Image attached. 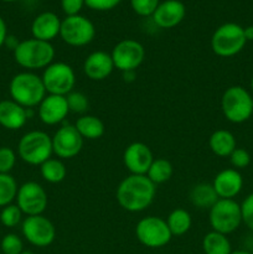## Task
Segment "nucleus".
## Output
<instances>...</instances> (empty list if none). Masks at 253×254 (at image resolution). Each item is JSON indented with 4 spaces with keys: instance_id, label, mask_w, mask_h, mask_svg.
Returning <instances> with one entry per match:
<instances>
[{
    "instance_id": "e433bc0d",
    "label": "nucleus",
    "mask_w": 253,
    "mask_h": 254,
    "mask_svg": "<svg viewBox=\"0 0 253 254\" xmlns=\"http://www.w3.org/2000/svg\"><path fill=\"white\" fill-rule=\"evenodd\" d=\"M86 5L94 11H109L121 4L122 0H84Z\"/></svg>"
},
{
    "instance_id": "c85d7f7f",
    "label": "nucleus",
    "mask_w": 253,
    "mask_h": 254,
    "mask_svg": "<svg viewBox=\"0 0 253 254\" xmlns=\"http://www.w3.org/2000/svg\"><path fill=\"white\" fill-rule=\"evenodd\" d=\"M17 190L16 180L10 174H0V207H5L16 200Z\"/></svg>"
},
{
    "instance_id": "0eeeda50",
    "label": "nucleus",
    "mask_w": 253,
    "mask_h": 254,
    "mask_svg": "<svg viewBox=\"0 0 253 254\" xmlns=\"http://www.w3.org/2000/svg\"><path fill=\"white\" fill-rule=\"evenodd\" d=\"M208 221L212 231L222 235H231L242 225L241 205L231 198H218L208 210Z\"/></svg>"
},
{
    "instance_id": "ddd939ff",
    "label": "nucleus",
    "mask_w": 253,
    "mask_h": 254,
    "mask_svg": "<svg viewBox=\"0 0 253 254\" xmlns=\"http://www.w3.org/2000/svg\"><path fill=\"white\" fill-rule=\"evenodd\" d=\"M16 205L26 216L42 215L49 205L47 192L36 181H27L19 186Z\"/></svg>"
},
{
    "instance_id": "f257e3e1",
    "label": "nucleus",
    "mask_w": 253,
    "mask_h": 254,
    "mask_svg": "<svg viewBox=\"0 0 253 254\" xmlns=\"http://www.w3.org/2000/svg\"><path fill=\"white\" fill-rule=\"evenodd\" d=\"M156 195V185L146 175H128L119 183L116 197L119 206L128 212L146 210Z\"/></svg>"
},
{
    "instance_id": "58836bf2",
    "label": "nucleus",
    "mask_w": 253,
    "mask_h": 254,
    "mask_svg": "<svg viewBox=\"0 0 253 254\" xmlns=\"http://www.w3.org/2000/svg\"><path fill=\"white\" fill-rule=\"evenodd\" d=\"M7 35H9V34H7L6 22H5V20L2 19L1 16H0V49L4 46L5 40H6Z\"/></svg>"
},
{
    "instance_id": "423d86ee",
    "label": "nucleus",
    "mask_w": 253,
    "mask_h": 254,
    "mask_svg": "<svg viewBox=\"0 0 253 254\" xmlns=\"http://www.w3.org/2000/svg\"><path fill=\"white\" fill-rule=\"evenodd\" d=\"M211 50L218 57L228 59L240 54L245 49L247 40L241 25L226 22L218 26L211 36Z\"/></svg>"
},
{
    "instance_id": "7ed1b4c3",
    "label": "nucleus",
    "mask_w": 253,
    "mask_h": 254,
    "mask_svg": "<svg viewBox=\"0 0 253 254\" xmlns=\"http://www.w3.org/2000/svg\"><path fill=\"white\" fill-rule=\"evenodd\" d=\"M15 62L26 71L34 72L45 69L54 62L55 49L51 42L37 39H27L20 41L14 50Z\"/></svg>"
},
{
    "instance_id": "9b49d317",
    "label": "nucleus",
    "mask_w": 253,
    "mask_h": 254,
    "mask_svg": "<svg viewBox=\"0 0 253 254\" xmlns=\"http://www.w3.org/2000/svg\"><path fill=\"white\" fill-rule=\"evenodd\" d=\"M21 232L30 245L39 248L49 247L56 238V227L44 215L27 216L21 222Z\"/></svg>"
},
{
    "instance_id": "39448f33",
    "label": "nucleus",
    "mask_w": 253,
    "mask_h": 254,
    "mask_svg": "<svg viewBox=\"0 0 253 254\" xmlns=\"http://www.w3.org/2000/svg\"><path fill=\"white\" fill-rule=\"evenodd\" d=\"M221 111L231 123H245L253 116L252 94L242 86L228 87L221 97Z\"/></svg>"
},
{
    "instance_id": "f3484780",
    "label": "nucleus",
    "mask_w": 253,
    "mask_h": 254,
    "mask_svg": "<svg viewBox=\"0 0 253 254\" xmlns=\"http://www.w3.org/2000/svg\"><path fill=\"white\" fill-rule=\"evenodd\" d=\"M186 15V7L180 0H165L160 1L154 14L153 21L160 29H173L178 26Z\"/></svg>"
},
{
    "instance_id": "72a5a7b5",
    "label": "nucleus",
    "mask_w": 253,
    "mask_h": 254,
    "mask_svg": "<svg viewBox=\"0 0 253 254\" xmlns=\"http://www.w3.org/2000/svg\"><path fill=\"white\" fill-rule=\"evenodd\" d=\"M16 164V154L9 146L0 148V174H10Z\"/></svg>"
},
{
    "instance_id": "a18cd8bd",
    "label": "nucleus",
    "mask_w": 253,
    "mask_h": 254,
    "mask_svg": "<svg viewBox=\"0 0 253 254\" xmlns=\"http://www.w3.org/2000/svg\"><path fill=\"white\" fill-rule=\"evenodd\" d=\"M1 1H4V2H14V1H17V0H1Z\"/></svg>"
},
{
    "instance_id": "4c0bfd02",
    "label": "nucleus",
    "mask_w": 253,
    "mask_h": 254,
    "mask_svg": "<svg viewBox=\"0 0 253 254\" xmlns=\"http://www.w3.org/2000/svg\"><path fill=\"white\" fill-rule=\"evenodd\" d=\"M84 5H86L84 0H61V9L66 16L78 15Z\"/></svg>"
},
{
    "instance_id": "dca6fc26",
    "label": "nucleus",
    "mask_w": 253,
    "mask_h": 254,
    "mask_svg": "<svg viewBox=\"0 0 253 254\" xmlns=\"http://www.w3.org/2000/svg\"><path fill=\"white\" fill-rule=\"evenodd\" d=\"M69 113L66 97L46 94L37 107V116L46 126H57L67 118Z\"/></svg>"
},
{
    "instance_id": "2f4dec72",
    "label": "nucleus",
    "mask_w": 253,
    "mask_h": 254,
    "mask_svg": "<svg viewBox=\"0 0 253 254\" xmlns=\"http://www.w3.org/2000/svg\"><path fill=\"white\" fill-rule=\"evenodd\" d=\"M2 254H20L24 251L22 240L15 233H7L2 237L0 243Z\"/></svg>"
},
{
    "instance_id": "a211bd4d",
    "label": "nucleus",
    "mask_w": 253,
    "mask_h": 254,
    "mask_svg": "<svg viewBox=\"0 0 253 254\" xmlns=\"http://www.w3.org/2000/svg\"><path fill=\"white\" fill-rule=\"evenodd\" d=\"M116 68L111 54L106 51H94L86 57L83 62V72L91 81H104Z\"/></svg>"
},
{
    "instance_id": "c9c22d12",
    "label": "nucleus",
    "mask_w": 253,
    "mask_h": 254,
    "mask_svg": "<svg viewBox=\"0 0 253 254\" xmlns=\"http://www.w3.org/2000/svg\"><path fill=\"white\" fill-rule=\"evenodd\" d=\"M241 212H242V222L253 231V192L250 193L241 203Z\"/></svg>"
},
{
    "instance_id": "c756f323",
    "label": "nucleus",
    "mask_w": 253,
    "mask_h": 254,
    "mask_svg": "<svg viewBox=\"0 0 253 254\" xmlns=\"http://www.w3.org/2000/svg\"><path fill=\"white\" fill-rule=\"evenodd\" d=\"M22 215H24V213L21 212L19 206L14 205V203H10V205L1 208V212H0V222H1L5 227L14 228L21 223Z\"/></svg>"
},
{
    "instance_id": "1a4fd4ad",
    "label": "nucleus",
    "mask_w": 253,
    "mask_h": 254,
    "mask_svg": "<svg viewBox=\"0 0 253 254\" xmlns=\"http://www.w3.org/2000/svg\"><path fill=\"white\" fill-rule=\"evenodd\" d=\"M47 94L63 96L74 91L76 86V74L73 68L66 62H52L44 69L41 76Z\"/></svg>"
},
{
    "instance_id": "79ce46f5",
    "label": "nucleus",
    "mask_w": 253,
    "mask_h": 254,
    "mask_svg": "<svg viewBox=\"0 0 253 254\" xmlns=\"http://www.w3.org/2000/svg\"><path fill=\"white\" fill-rule=\"evenodd\" d=\"M231 254H253V253L248 252V251L246 250H238V251H232V253Z\"/></svg>"
},
{
    "instance_id": "4468645a",
    "label": "nucleus",
    "mask_w": 253,
    "mask_h": 254,
    "mask_svg": "<svg viewBox=\"0 0 253 254\" xmlns=\"http://www.w3.org/2000/svg\"><path fill=\"white\" fill-rule=\"evenodd\" d=\"M83 140L81 134L72 124H64L56 130L52 136V149L54 154L61 160L73 159L81 153L83 148Z\"/></svg>"
},
{
    "instance_id": "bb28decb",
    "label": "nucleus",
    "mask_w": 253,
    "mask_h": 254,
    "mask_svg": "<svg viewBox=\"0 0 253 254\" xmlns=\"http://www.w3.org/2000/svg\"><path fill=\"white\" fill-rule=\"evenodd\" d=\"M42 179L49 184H60L66 179L67 169L59 158H51L40 166Z\"/></svg>"
},
{
    "instance_id": "f704fd0d",
    "label": "nucleus",
    "mask_w": 253,
    "mask_h": 254,
    "mask_svg": "<svg viewBox=\"0 0 253 254\" xmlns=\"http://www.w3.org/2000/svg\"><path fill=\"white\" fill-rule=\"evenodd\" d=\"M228 158L232 168L238 171L246 169L251 164V154L243 148H236Z\"/></svg>"
},
{
    "instance_id": "473e14b6",
    "label": "nucleus",
    "mask_w": 253,
    "mask_h": 254,
    "mask_svg": "<svg viewBox=\"0 0 253 254\" xmlns=\"http://www.w3.org/2000/svg\"><path fill=\"white\" fill-rule=\"evenodd\" d=\"M160 0H130V6L133 11L139 16H151L156 10Z\"/></svg>"
},
{
    "instance_id": "a878e982",
    "label": "nucleus",
    "mask_w": 253,
    "mask_h": 254,
    "mask_svg": "<svg viewBox=\"0 0 253 254\" xmlns=\"http://www.w3.org/2000/svg\"><path fill=\"white\" fill-rule=\"evenodd\" d=\"M166 223L170 230L171 235L180 237V236L186 235L190 231L191 225H192V218L189 211L184 208H175L170 212V215L166 218Z\"/></svg>"
},
{
    "instance_id": "a19ab883",
    "label": "nucleus",
    "mask_w": 253,
    "mask_h": 254,
    "mask_svg": "<svg viewBox=\"0 0 253 254\" xmlns=\"http://www.w3.org/2000/svg\"><path fill=\"white\" fill-rule=\"evenodd\" d=\"M243 31H245L246 40H247V41H253V25L243 27Z\"/></svg>"
},
{
    "instance_id": "5701e85b",
    "label": "nucleus",
    "mask_w": 253,
    "mask_h": 254,
    "mask_svg": "<svg viewBox=\"0 0 253 254\" xmlns=\"http://www.w3.org/2000/svg\"><path fill=\"white\" fill-rule=\"evenodd\" d=\"M189 200L192 203V206L200 210H210L217 202L218 196L212 184L198 183L191 188Z\"/></svg>"
},
{
    "instance_id": "cd10ccee",
    "label": "nucleus",
    "mask_w": 253,
    "mask_h": 254,
    "mask_svg": "<svg viewBox=\"0 0 253 254\" xmlns=\"http://www.w3.org/2000/svg\"><path fill=\"white\" fill-rule=\"evenodd\" d=\"M173 174V164L169 160H166V159L158 158L154 159V161L151 163L146 176L150 179L151 183H154L155 185H159V184H164L170 180Z\"/></svg>"
},
{
    "instance_id": "6ab92c4d",
    "label": "nucleus",
    "mask_w": 253,
    "mask_h": 254,
    "mask_svg": "<svg viewBox=\"0 0 253 254\" xmlns=\"http://www.w3.org/2000/svg\"><path fill=\"white\" fill-rule=\"evenodd\" d=\"M212 186L218 198L235 200L236 196L240 195L243 189L242 174L233 168L221 170L213 179Z\"/></svg>"
},
{
    "instance_id": "4be33fe9",
    "label": "nucleus",
    "mask_w": 253,
    "mask_h": 254,
    "mask_svg": "<svg viewBox=\"0 0 253 254\" xmlns=\"http://www.w3.org/2000/svg\"><path fill=\"white\" fill-rule=\"evenodd\" d=\"M208 146L216 156L228 158L232 151L237 148V141H236L235 135L230 130L218 129L210 135Z\"/></svg>"
},
{
    "instance_id": "393cba45",
    "label": "nucleus",
    "mask_w": 253,
    "mask_h": 254,
    "mask_svg": "<svg viewBox=\"0 0 253 254\" xmlns=\"http://www.w3.org/2000/svg\"><path fill=\"white\" fill-rule=\"evenodd\" d=\"M202 251L205 254H231L232 246L227 236L211 231L203 236Z\"/></svg>"
},
{
    "instance_id": "7c9ffc66",
    "label": "nucleus",
    "mask_w": 253,
    "mask_h": 254,
    "mask_svg": "<svg viewBox=\"0 0 253 254\" xmlns=\"http://www.w3.org/2000/svg\"><path fill=\"white\" fill-rule=\"evenodd\" d=\"M67 104H68V109L72 113L77 114H84L89 108V101L88 97L84 93L78 91H72L66 96Z\"/></svg>"
},
{
    "instance_id": "c03bdc74",
    "label": "nucleus",
    "mask_w": 253,
    "mask_h": 254,
    "mask_svg": "<svg viewBox=\"0 0 253 254\" xmlns=\"http://www.w3.org/2000/svg\"><path fill=\"white\" fill-rule=\"evenodd\" d=\"M251 91H252V93H253V77H252V79H251Z\"/></svg>"
},
{
    "instance_id": "f8f14e48",
    "label": "nucleus",
    "mask_w": 253,
    "mask_h": 254,
    "mask_svg": "<svg viewBox=\"0 0 253 254\" xmlns=\"http://www.w3.org/2000/svg\"><path fill=\"white\" fill-rule=\"evenodd\" d=\"M111 56L114 67L123 73L136 71L145 59V49L136 40L126 39L113 47Z\"/></svg>"
},
{
    "instance_id": "37998d69",
    "label": "nucleus",
    "mask_w": 253,
    "mask_h": 254,
    "mask_svg": "<svg viewBox=\"0 0 253 254\" xmlns=\"http://www.w3.org/2000/svg\"><path fill=\"white\" fill-rule=\"evenodd\" d=\"M20 254H35V253L31 252V251H25V250H24Z\"/></svg>"
},
{
    "instance_id": "6e6552de",
    "label": "nucleus",
    "mask_w": 253,
    "mask_h": 254,
    "mask_svg": "<svg viewBox=\"0 0 253 254\" xmlns=\"http://www.w3.org/2000/svg\"><path fill=\"white\" fill-rule=\"evenodd\" d=\"M135 236L140 245L151 250L165 247L173 238L166 220L156 216L141 218L135 226Z\"/></svg>"
},
{
    "instance_id": "412c9836",
    "label": "nucleus",
    "mask_w": 253,
    "mask_h": 254,
    "mask_svg": "<svg viewBox=\"0 0 253 254\" xmlns=\"http://www.w3.org/2000/svg\"><path fill=\"white\" fill-rule=\"evenodd\" d=\"M27 109L12 99L0 102V126L7 130H19L26 124Z\"/></svg>"
},
{
    "instance_id": "aec40b11",
    "label": "nucleus",
    "mask_w": 253,
    "mask_h": 254,
    "mask_svg": "<svg viewBox=\"0 0 253 254\" xmlns=\"http://www.w3.org/2000/svg\"><path fill=\"white\" fill-rule=\"evenodd\" d=\"M61 21L57 14L52 11H44L37 15L31 24V34L34 39L51 42L60 36Z\"/></svg>"
},
{
    "instance_id": "9d476101",
    "label": "nucleus",
    "mask_w": 253,
    "mask_h": 254,
    "mask_svg": "<svg viewBox=\"0 0 253 254\" xmlns=\"http://www.w3.org/2000/svg\"><path fill=\"white\" fill-rule=\"evenodd\" d=\"M60 37L68 46H87L96 37V27L93 22L83 15L66 16L61 21Z\"/></svg>"
},
{
    "instance_id": "f03ea898",
    "label": "nucleus",
    "mask_w": 253,
    "mask_h": 254,
    "mask_svg": "<svg viewBox=\"0 0 253 254\" xmlns=\"http://www.w3.org/2000/svg\"><path fill=\"white\" fill-rule=\"evenodd\" d=\"M9 93L12 101L26 109L39 107L47 94L41 76L30 71L20 72L12 77L9 84Z\"/></svg>"
},
{
    "instance_id": "b1692460",
    "label": "nucleus",
    "mask_w": 253,
    "mask_h": 254,
    "mask_svg": "<svg viewBox=\"0 0 253 254\" xmlns=\"http://www.w3.org/2000/svg\"><path fill=\"white\" fill-rule=\"evenodd\" d=\"M74 127L82 138L87 140H96V139L102 138L106 131L103 122L98 117L91 116V114H83L79 117Z\"/></svg>"
},
{
    "instance_id": "20e7f679",
    "label": "nucleus",
    "mask_w": 253,
    "mask_h": 254,
    "mask_svg": "<svg viewBox=\"0 0 253 254\" xmlns=\"http://www.w3.org/2000/svg\"><path fill=\"white\" fill-rule=\"evenodd\" d=\"M17 154L24 163L32 166H41L51 159L54 154L52 136L42 130H31L25 133L17 144Z\"/></svg>"
},
{
    "instance_id": "2eb2a0df",
    "label": "nucleus",
    "mask_w": 253,
    "mask_h": 254,
    "mask_svg": "<svg viewBox=\"0 0 253 254\" xmlns=\"http://www.w3.org/2000/svg\"><path fill=\"white\" fill-rule=\"evenodd\" d=\"M153 161V151L141 141H134L129 144L124 150V166L131 175H146Z\"/></svg>"
},
{
    "instance_id": "ea45409f",
    "label": "nucleus",
    "mask_w": 253,
    "mask_h": 254,
    "mask_svg": "<svg viewBox=\"0 0 253 254\" xmlns=\"http://www.w3.org/2000/svg\"><path fill=\"white\" fill-rule=\"evenodd\" d=\"M19 44H20V41H19V40H17L16 36H14V35H7L6 40H5L4 46H6L7 49L11 50V51L14 52V50L16 49L17 45H19Z\"/></svg>"
}]
</instances>
